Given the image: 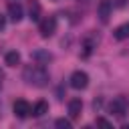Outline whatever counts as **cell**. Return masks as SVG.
<instances>
[{"mask_svg":"<svg viewBox=\"0 0 129 129\" xmlns=\"http://www.w3.org/2000/svg\"><path fill=\"white\" fill-rule=\"evenodd\" d=\"M22 79L26 81V85H30V87H46L48 85V81H50V77H48V71L42 67V64H28V67H24V71H22Z\"/></svg>","mask_w":129,"mask_h":129,"instance_id":"6da1fadb","label":"cell"},{"mask_svg":"<svg viewBox=\"0 0 129 129\" xmlns=\"http://www.w3.org/2000/svg\"><path fill=\"white\" fill-rule=\"evenodd\" d=\"M109 109H111V113L115 115V117H125L127 113H129V101L125 99V97H115L113 101H111V105H109Z\"/></svg>","mask_w":129,"mask_h":129,"instance_id":"7a4b0ae2","label":"cell"},{"mask_svg":"<svg viewBox=\"0 0 129 129\" xmlns=\"http://www.w3.org/2000/svg\"><path fill=\"white\" fill-rule=\"evenodd\" d=\"M38 32L42 38H48L56 32V18L54 16H46L44 20H40V26H38Z\"/></svg>","mask_w":129,"mask_h":129,"instance_id":"3957f363","label":"cell"},{"mask_svg":"<svg viewBox=\"0 0 129 129\" xmlns=\"http://www.w3.org/2000/svg\"><path fill=\"white\" fill-rule=\"evenodd\" d=\"M69 81H71V87H73V89L83 91V89H87V85H89V75H87L85 71H75Z\"/></svg>","mask_w":129,"mask_h":129,"instance_id":"277c9868","label":"cell"},{"mask_svg":"<svg viewBox=\"0 0 129 129\" xmlns=\"http://www.w3.org/2000/svg\"><path fill=\"white\" fill-rule=\"evenodd\" d=\"M12 109H14V115H16L18 119H26V117L30 115V111H32V107H30L28 101H24V99H18Z\"/></svg>","mask_w":129,"mask_h":129,"instance_id":"5b68a950","label":"cell"},{"mask_svg":"<svg viewBox=\"0 0 129 129\" xmlns=\"http://www.w3.org/2000/svg\"><path fill=\"white\" fill-rule=\"evenodd\" d=\"M111 10H113V4H111L109 0H101L99 6H97V16H99V20H101V22H107L109 16H111Z\"/></svg>","mask_w":129,"mask_h":129,"instance_id":"8992f818","label":"cell"},{"mask_svg":"<svg viewBox=\"0 0 129 129\" xmlns=\"http://www.w3.org/2000/svg\"><path fill=\"white\" fill-rule=\"evenodd\" d=\"M8 16H10V20L12 22H20L22 20V6L18 4V2H8Z\"/></svg>","mask_w":129,"mask_h":129,"instance_id":"52a82bcc","label":"cell"},{"mask_svg":"<svg viewBox=\"0 0 129 129\" xmlns=\"http://www.w3.org/2000/svg\"><path fill=\"white\" fill-rule=\"evenodd\" d=\"M32 58L38 62V64H46V62H50L52 60V54L48 52V50H42V48H36L34 52H32Z\"/></svg>","mask_w":129,"mask_h":129,"instance_id":"ba28073f","label":"cell"},{"mask_svg":"<svg viewBox=\"0 0 129 129\" xmlns=\"http://www.w3.org/2000/svg\"><path fill=\"white\" fill-rule=\"evenodd\" d=\"M81 111H83L81 99H71V101H69V115H71L73 119H77V117H81Z\"/></svg>","mask_w":129,"mask_h":129,"instance_id":"9c48e42d","label":"cell"},{"mask_svg":"<svg viewBox=\"0 0 129 129\" xmlns=\"http://www.w3.org/2000/svg\"><path fill=\"white\" fill-rule=\"evenodd\" d=\"M46 113H48V103H46V101H36L34 107H32V111H30L32 117H42V115H46Z\"/></svg>","mask_w":129,"mask_h":129,"instance_id":"30bf717a","label":"cell"},{"mask_svg":"<svg viewBox=\"0 0 129 129\" xmlns=\"http://www.w3.org/2000/svg\"><path fill=\"white\" fill-rule=\"evenodd\" d=\"M4 62H6L8 67H16V64H20V52H16V50H10V52H6V56H4Z\"/></svg>","mask_w":129,"mask_h":129,"instance_id":"8fae6325","label":"cell"},{"mask_svg":"<svg viewBox=\"0 0 129 129\" xmlns=\"http://www.w3.org/2000/svg\"><path fill=\"white\" fill-rule=\"evenodd\" d=\"M115 38H117V40H125V38H129V22L121 24V26L115 30Z\"/></svg>","mask_w":129,"mask_h":129,"instance_id":"7c38bea8","label":"cell"},{"mask_svg":"<svg viewBox=\"0 0 129 129\" xmlns=\"http://www.w3.org/2000/svg\"><path fill=\"white\" fill-rule=\"evenodd\" d=\"M28 14H30V20H40V4H38L36 0L30 2V10H28Z\"/></svg>","mask_w":129,"mask_h":129,"instance_id":"4fadbf2b","label":"cell"},{"mask_svg":"<svg viewBox=\"0 0 129 129\" xmlns=\"http://www.w3.org/2000/svg\"><path fill=\"white\" fill-rule=\"evenodd\" d=\"M54 125H56L58 129H71V121H69V119H56Z\"/></svg>","mask_w":129,"mask_h":129,"instance_id":"5bb4252c","label":"cell"},{"mask_svg":"<svg viewBox=\"0 0 129 129\" xmlns=\"http://www.w3.org/2000/svg\"><path fill=\"white\" fill-rule=\"evenodd\" d=\"M97 125H101V127H111V123H109L107 119H103V117H97Z\"/></svg>","mask_w":129,"mask_h":129,"instance_id":"9a60e30c","label":"cell"},{"mask_svg":"<svg viewBox=\"0 0 129 129\" xmlns=\"http://www.w3.org/2000/svg\"><path fill=\"white\" fill-rule=\"evenodd\" d=\"M4 26H6V18H4V16H2V14H0V30H2V28H4Z\"/></svg>","mask_w":129,"mask_h":129,"instance_id":"2e32d148","label":"cell"},{"mask_svg":"<svg viewBox=\"0 0 129 129\" xmlns=\"http://www.w3.org/2000/svg\"><path fill=\"white\" fill-rule=\"evenodd\" d=\"M2 83H4V73L0 71V85H2Z\"/></svg>","mask_w":129,"mask_h":129,"instance_id":"e0dca14e","label":"cell"},{"mask_svg":"<svg viewBox=\"0 0 129 129\" xmlns=\"http://www.w3.org/2000/svg\"><path fill=\"white\" fill-rule=\"evenodd\" d=\"M0 117H2V103H0Z\"/></svg>","mask_w":129,"mask_h":129,"instance_id":"ac0fdd59","label":"cell"}]
</instances>
